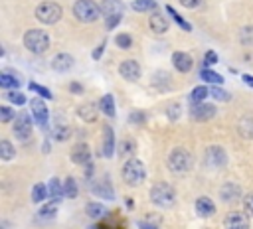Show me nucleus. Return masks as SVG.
<instances>
[{
	"label": "nucleus",
	"instance_id": "nucleus-1",
	"mask_svg": "<svg viewBox=\"0 0 253 229\" xmlns=\"http://www.w3.org/2000/svg\"><path fill=\"white\" fill-rule=\"evenodd\" d=\"M24 45L32 53H43L49 47V36L43 30H30L24 36Z\"/></svg>",
	"mask_w": 253,
	"mask_h": 229
},
{
	"label": "nucleus",
	"instance_id": "nucleus-2",
	"mask_svg": "<svg viewBox=\"0 0 253 229\" xmlns=\"http://www.w3.org/2000/svg\"><path fill=\"white\" fill-rule=\"evenodd\" d=\"M144 176H146V172H144V166H142L140 160L130 158V160H126V162L123 164V180H125L128 186H138V184H142V182H144Z\"/></svg>",
	"mask_w": 253,
	"mask_h": 229
},
{
	"label": "nucleus",
	"instance_id": "nucleus-3",
	"mask_svg": "<svg viewBox=\"0 0 253 229\" xmlns=\"http://www.w3.org/2000/svg\"><path fill=\"white\" fill-rule=\"evenodd\" d=\"M150 199H152V203H154V205L168 209V207H172V205H174L176 195H174V190H172L168 184L160 182V184L152 186V190H150Z\"/></svg>",
	"mask_w": 253,
	"mask_h": 229
},
{
	"label": "nucleus",
	"instance_id": "nucleus-4",
	"mask_svg": "<svg viewBox=\"0 0 253 229\" xmlns=\"http://www.w3.org/2000/svg\"><path fill=\"white\" fill-rule=\"evenodd\" d=\"M73 14H75L77 20L89 24V22H95V20L99 18L101 6L95 4L93 0H77V2L73 4Z\"/></svg>",
	"mask_w": 253,
	"mask_h": 229
},
{
	"label": "nucleus",
	"instance_id": "nucleus-5",
	"mask_svg": "<svg viewBox=\"0 0 253 229\" xmlns=\"http://www.w3.org/2000/svg\"><path fill=\"white\" fill-rule=\"evenodd\" d=\"M36 18L42 24H55L61 18V6L55 2H42L36 8Z\"/></svg>",
	"mask_w": 253,
	"mask_h": 229
},
{
	"label": "nucleus",
	"instance_id": "nucleus-6",
	"mask_svg": "<svg viewBox=\"0 0 253 229\" xmlns=\"http://www.w3.org/2000/svg\"><path fill=\"white\" fill-rule=\"evenodd\" d=\"M168 166L174 172H186V170H190V166H192L190 152L184 150V148H174L170 152V156H168Z\"/></svg>",
	"mask_w": 253,
	"mask_h": 229
},
{
	"label": "nucleus",
	"instance_id": "nucleus-7",
	"mask_svg": "<svg viewBox=\"0 0 253 229\" xmlns=\"http://www.w3.org/2000/svg\"><path fill=\"white\" fill-rule=\"evenodd\" d=\"M14 134L18 140H28L32 136V120L28 114H18L14 120Z\"/></svg>",
	"mask_w": 253,
	"mask_h": 229
},
{
	"label": "nucleus",
	"instance_id": "nucleus-8",
	"mask_svg": "<svg viewBox=\"0 0 253 229\" xmlns=\"http://www.w3.org/2000/svg\"><path fill=\"white\" fill-rule=\"evenodd\" d=\"M225 229H249V217L243 211H231L225 217Z\"/></svg>",
	"mask_w": 253,
	"mask_h": 229
},
{
	"label": "nucleus",
	"instance_id": "nucleus-9",
	"mask_svg": "<svg viewBox=\"0 0 253 229\" xmlns=\"http://www.w3.org/2000/svg\"><path fill=\"white\" fill-rule=\"evenodd\" d=\"M204 158H206V162H208L211 168H221V166L227 162V158H225V152H223L219 146H210V148L206 150Z\"/></svg>",
	"mask_w": 253,
	"mask_h": 229
},
{
	"label": "nucleus",
	"instance_id": "nucleus-10",
	"mask_svg": "<svg viewBox=\"0 0 253 229\" xmlns=\"http://www.w3.org/2000/svg\"><path fill=\"white\" fill-rule=\"evenodd\" d=\"M119 73L126 79V81H136L140 77V67L134 59H125L121 65H119Z\"/></svg>",
	"mask_w": 253,
	"mask_h": 229
},
{
	"label": "nucleus",
	"instance_id": "nucleus-11",
	"mask_svg": "<svg viewBox=\"0 0 253 229\" xmlns=\"http://www.w3.org/2000/svg\"><path fill=\"white\" fill-rule=\"evenodd\" d=\"M190 114H192V118H196V120H210V118H213V114H215V107H213V105H206V103L192 105Z\"/></svg>",
	"mask_w": 253,
	"mask_h": 229
},
{
	"label": "nucleus",
	"instance_id": "nucleus-12",
	"mask_svg": "<svg viewBox=\"0 0 253 229\" xmlns=\"http://www.w3.org/2000/svg\"><path fill=\"white\" fill-rule=\"evenodd\" d=\"M32 116L40 126L45 128V124H47V107L43 105L42 99H32Z\"/></svg>",
	"mask_w": 253,
	"mask_h": 229
},
{
	"label": "nucleus",
	"instance_id": "nucleus-13",
	"mask_svg": "<svg viewBox=\"0 0 253 229\" xmlns=\"http://www.w3.org/2000/svg\"><path fill=\"white\" fill-rule=\"evenodd\" d=\"M172 63H174V67H176L180 73H186V71H190V69L194 67V59H192L188 53H184V51H176V53L172 55Z\"/></svg>",
	"mask_w": 253,
	"mask_h": 229
},
{
	"label": "nucleus",
	"instance_id": "nucleus-14",
	"mask_svg": "<svg viewBox=\"0 0 253 229\" xmlns=\"http://www.w3.org/2000/svg\"><path fill=\"white\" fill-rule=\"evenodd\" d=\"M101 12L107 18H121L123 14V4L121 0H103L101 2Z\"/></svg>",
	"mask_w": 253,
	"mask_h": 229
},
{
	"label": "nucleus",
	"instance_id": "nucleus-15",
	"mask_svg": "<svg viewBox=\"0 0 253 229\" xmlns=\"http://www.w3.org/2000/svg\"><path fill=\"white\" fill-rule=\"evenodd\" d=\"M196 211H198L200 217H211L215 213V205H213V201L210 197L204 195V197L196 199Z\"/></svg>",
	"mask_w": 253,
	"mask_h": 229
},
{
	"label": "nucleus",
	"instance_id": "nucleus-16",
	"mask_svg": "<svg viewBox=\"0 0 253 229\" xmlns=\"http://www.w3.org/2000/svg\"><path fill=\"white\" fill-rule=\"evenodd\" d=\"M71 160H73L75 164H89L91 152H89L87 144H77V146H73V150H71Z\"/></svg>",
	"mask_w": 253,
	"mask_h": 229
},
{
	"label": "nucleus",
	"instance_id": "nucleus-17",
	"mask_svg": "<svg viewBox=\"0 0 253 229\" xmlns=\"http://www.w3.org/2000/svg\"><path fill=\"white\" fill-rule=\"evenodd\" d=\"M219 195H221V199H223V201L233 203V201H237V199H239L241 190H239V186H235V184H225V186H221Z\"/></svg>",
	"mask_w": 253,
	"mask_h": 229
},
{
	"label": "nucleus",
	"instance_id": "nucleus-18",
	"mask_svg": "<svg viewBox=\"0 0 253 229\" xmlns=\"http://www.w3.org/2000/svg\"><path fill=\"white\" fill-rule=\"evenodd\" d=\"M150 30L154 32V34H164L166 30H168V22L164 20V16L162 14H158V12H154L152 16H150Z\"/></svg>",
	"mask_w": 253,
	"mask_h": 229
},
{
	"label": "nucleus",
	"instance_id": "nucleus-19",
	"mask_svg": "<svg viewBox=\"0 0 253 229\" xmlns=\"http://www.w3.org/2000/svg\"><path fill=\"white\" fill-rule=\"evenodd\" d=\"M103 130H105V132H103V154H105L107 158H111V154H113V150H115V134H113V130H111L109 126H105Z\"/></svg>",
	"mask_w": 253,
	"mask_h": 229
},
{
	"label": "nucleus",
	"instance_id": "nucleus-20",
	"mask_svg": "<svg viewBox=\"0 0 253 229\" xmlns=\"http://www.w3.org/2000/svg\"><path fill=\"white\" fill-rule=\"evenodd\" d=\"M51 65H53L55 71H67V69L73 67V57L67 55V53H59V55H55V59H53Z\"/></svg>",
	"mask_w": 253,
	"mask_h": 229
},
{
	"label": "nucleus",
	"instance_id": "nucleus-21",
	"mask_svg": "<svg viewBox=\"0 0 253 229\" xmlns=\"http://www.w3.org/2000/svg\"><path fill=\"white\" fill-rule=\"evenodd\" d=\"M237 130H239L241 136H245V138H253V116L245 114V116L237 122Z\"/></svg>",
	"mask_w": 253,
	"mask_h": 229
},
{
	"label": "nucleus",
	"instance_id": "nucleus-22",
	"mask_svg": "<svg viewBox=\"0 0 253 229\" xmlns=\"http://www.w3.org/2000/svg\"><path fill=\"white\" fill-rule=\"evenodd\" d=\"M77 114L85 120V122H93L95 118H97V109H95V105H81L79 109H77Z\"/></svg>",
	"mask_w": 253,
	"mask_h": 229
},
{
	"label": "nucleus",
	"instance_id": "nucleus-23",
	"mask_svg": "<svg viewBox=\"0 0 253 229\" xmlns=\"http://www.w3.org/2000/svg\"><path fill=\"white\" fill-rule=\"evenodd\" d=\"M49 195V190H47V186L45 184H36L34 186V190H32V201H42V199H45Z\"/></svg>",
	"mask_w": 253,
	"mask_h": 229
},
{
	"label": "nucleus",
	"instance_id": "nucleus-24",
	"mask_svg": "<svg viewBox=\"0 0 253 229\" xmlns=\"http://www.w3.org/2000/svg\"><path fill=\"white\" fill-rule=\"evenodd\" d=\"M206 97H208V89H206V87H196V89L190 93V103H192V105H200V103H204Z\"/></svg>",
	"mask_w": 253,
	"mask_h": 229
},
{
	"label": "nucleus",
	"instance_id": "nucleus-25",
	"mask_svg": "<svg viewBox=\"0 0 253 229\" xmlns=\"http://www.w3.org/2000/svg\"><path fill=\"white\" fill-rule=\"evenodd\" d=\"M101 111H103L107 116H113V114H115V101H113L111 95H105V97L101 99Z\"/></svg>",
	"mask_w": 253,
	"mask_h": 229
},
{
	"label": "nucleus",
	"instance_id": "nucleus-26",
	"mask_svg": "<svg viewBox=\"0 0 253 229\" xmlns=\"http://www.w3.org/2000/svg\"><path fill=\"white\" fill-rule=\"evenodd\" d=\"M130 6H132V10H136V12H148V10H154V8H156V4H154L152 0H134Z\"/></svg>",
	"mask_w": 253,
	"mask_h": 229
},
{
	"label": "nucleus",
	"instance_id": "nucleus-27",
	"mask_svg": "<svg viewBox=\"0 0 253 229\" xmlns=\"http://www.w3.org/2000/svg\"><path fill=\"white\" fill-rule=\"evenodd\" d=\"M166 12H168V14H170V16L176 20V24H178L182 30H186V32H190V30H192V26H190L188 22H184V18H182V16H180V14H178V12H176L172 6H166Z\"/></svg>",
	"mask_w": 253,
	"mask_h": 229
},
{
	"label": "nucleus",
	"instance_id": "nucleus-28",
	"mask_svg": "<svg viewBox=\"0 0 253 229\" xmlns=\"http://www.w3.org/2000/svg\"><path fill=\"white\" fill-rule=\"evenodd\" d=\"M200 75H202V79H204L206 83H215V85L223 83V77H221V75H217V73H213L211 69H204Z\"/></svg>",
	"mask_w": 253,
	"mask_h": 229
},
{
	"label": "nucleus",
	"instance_id": "nucleus-29",
	"mask_svg": "<svg viewBox=\"0 0 253 229\" xmlns=\"http://www.w3.org/2000/svg\"><path fill=\"white\" fill-rule=\"evenodd\" d=\"M47 190H49V195H53V197H61V195H65V190H63V186L59 184L57 178H53V180L49 182Z\"/></svg>",
	"mask_w": 253,
	"mask_h": 229
},
{
	"label": "nucleus",
	"instance_id": "nucleus-30",
	"mask_svg": "<svg viewBox=\"0 0 253 229\" xmlns=\"http://www.w3.org/2000/svg\"><path fill=\"white\" fill-rule=\"evenodd\" d=\"M55 211H57V201H49L47 205H43V207L40 209V217H43V219H51V217L55 215Z\"/></svg>",
	"mask_w": 253,
	"mask_h": 229
},
{
	"label": "nucleus",
	"instance_id": "nucleus-31",
	"mask_svg": "<svg viewBox=\"0 0 253 229\" xmlns=\"http://www.w3.org/2000/svg\"><path fill=\"white\" fill-rule=\"evenodd\" d=\"M14 156V148H12V144L8 142V140H2L0 142V158L6 162V160H10Z\"/></svg>",
	"mask_w": 253,
	"mask_h": 229
},
{
	"label": "nucleus",
	"instance_id": "nucleus-32",
	"mask_svg": "<svg viewBox=\"0 0 253 229\" xmlns=\"http://www.w3.org/2000/svg\"><path fill=\"white\" fill-rule=\"evenodd\" d=\"M0 85H2V87H18V85H20V79L14 77V75H10V73H2Z\"/></svg>",
	"mask_w": 253,
	"mask_h": 229
},
{
	"label": "nucleus",
	"instance_id": "nucleus-33",
	"mask_svg": "<svg viewBox=\"0 0 253 229\" xmlns=\"http://www.w3.org/2000/svg\"><path fill=\"white\" fill-rule=\"evenodd\" d=\"M63 190H65V195H67V197H75V195H77V186H75V180H73L71 176L65 178Z\"/></svg>",
	"mask_w": 253,
	"mask_h": 229
},
{
	"label": "nucleus",
	"instance_id": "nucleus-34",
	"mask_svg": "<svg viewBox=\"0 0 253 229\" xmlns=\"http://www.w3.org/2000/svg\"><path fill=\"white\" fill-rule=\"evenodd\" d=\"M51 134H53L55 140H65V138H69V126H61V124H57V126L51 130Z\"/></svg>",
	"mask_w": 253,
	"mask_h": 229
},
{
	"label": "nucleus",
	"instance_id": "nucleus-35",
	"mask_svg": "<svg viewBox=\"0 0 253 229\" xmlns=\"http://www.w3.org/2000/svg\"><path fill=\"white\" fill-rule=\"evenodd\" d=\"M103 205L101 203H87V215L89 217H101L103 215Z\"/></svg>",
	"mask_w": 253,
	"mask_h": 229
},
{
	"label": "nucleus",
	"instance_id": "nucleus-36",
	"mask_svg": "<svg viewBox=\"0 0 253 229\" xmlns=\"http://www.w3.org/2000/svg\"><path fill=\"white\" fill-rule=\"evenodd\" d=\"M239 39H241V43H245V45H253V28H243Z\"/></svg>",
	"mask_w": 253,
	"mask_h": 229
},
{
	"label": "nucleus",
	"instance_id": "nucleus-37",
	"mask_svg": "<svg viewBox=\"0 0 253 229\" xmlns=\"http://www.w3.org/2000/svg\"><path fill=\"white\" fill-rule=\"evenodd\" d=\"M6 99H8L10 103H16V105H24V103H26V97H24L22 93H16V91L6 93Z\"/></svg>",
	"mask_w": 253,
	"mask_h": 229
},
{
	"label": "nucleus",
	"instance_id": "nucleus-38",
	"mask_svg": "<svg viewBox=\"0 0 253 229\" xmlns=\"http://www.w3.org/2000/svg\"><path fill=\"white\" fill-rule=\"evenodd\" d=\"M30 91H36L38 95H42V97H45V99H51V93H49L45 87L38 85V83H30Z\"/></svg>",
	"mask_w": 253,
	"mask_h": 229
},
{
	"label": "nucleus",
	"instance_id": "nucleus-39",
	"mask_svg": "<svg viewBox=\"0 0 253 229\" xmlns=\"http://www.w3.org/2000/svg\"><path fill=\"white\" fill-rule=\"evenodd\" d=\"M115 41H117V45H119V47H130V43H132L130 36H126V34H119Z\"/></svg>",
	"mask_w": 253,
	"mask_h": 229
},
{
	"label": "nucleus",
	"instance_id": "nucleus-40",
	"mask_svg": "<svg viewBox=\"0 0 253 229\" xmlns=\"http://www.w3.org/2000/svg\"><path fill=\"white\" fill-rule=\"evenodd\" d=\"M12 116H14L12 109H8V107H0V120H2V122H8Z\"/></svg>",
	"mask_w": 253,
	"mask_h": 229
},
{
	"label": "nucleus",
	"instance_id": "nucleus-41",
	"mask_svg": "<svg viewBox=\"0 0 253 229\" xmlns=\"http://www.w3.org/2000/svg\"><path fill=\"white\" fill-rule=\"evenodd\" d=\"M211 95L215 97V99H219V101H227L229 99V95L223 91V89H219V87H215V89H211Z\"/></svg>",
	"mask_w": 253,
	"mask_h": 229
},
{
	"label": "nucleus",
	"instance_id": "nucleus-42",
	"mask_svg": "<svg viewBox=\"0 0 253 229\" xmlns=\"http://www.w3.org/2000/svg\"><path fill=\"white\" fill-rule=\"evenodd\" d=\"M95 191H99V195H103V197H113V188H105V186H95Z\"/></svg>",
	"mask_w": 253,
	"mask_h": 229
},
{
	"label": "nucleus",
	"instance_id": "nucleus-43",
	"mask_svg": "<svg viewBox=\"0 0 253 229\" xmlns=\"http://www.w3.org/2000/svg\"><path fill=\"white\" fill-rule=\"evenodd\" d=\"M243 205H245L247 213H249V215H253V191L245 195V201H243Z\"/></svg>",
	"mask_w": 253,
	"mask_h": 229
},
{
	"label": "nucleus",
	"instance_id": "nucleus-44",
	"mask_svg": "<svg viewBox=\"0 0 253 229\" xmlns=\"http://www.w3.org/2000/svg\"><path fill=\"white\" fill-rule=\"evenodd\" d=\"M134 150V142L132 140H123V148H121V154H128V152H132Z\"/></svg>",
	"mask_w": 253,
	"mask_h": 229
},
{
	"label": "nucleus",
	"instance_id": "nucleus-45",
	"mask_svg": "<svg viewBox=\"0 0 253 229\" xmlns=\"http://www.w3.org/2000/svg\"><path fill=\"white\" fill-rule=\"evenodd\" d=\"M215 61H217V55H215L213 51H208L206 57H204V65H211V63H215Z\"/></svg>",
	"mask_w": 253,
	"mask_h": 229
},
{
	"label": "nucleus",
	"instance_id": "nucleus-46",
	"mask_svg": "<svg viewBox=\"0 0 253 229\" xmlns=\"http://www.w3.org/2000/svg\"><path fill=\"white\" fill-rule=\"evenodd\" d=\"M180 4L184 8H198L202 4V0H180Z\"/></svg>",
	"mask_w": 253,
	"mask_h": 229
},
{
	"label": "nucleus",
	"instance_id": "nucleus-47",
	"mask_svg": "<svg viewBox=\"0 0 253 229\" xmlns=\"http://www.w3.org/2000/svg\"><path fill=\"white\" fill-rule=\"evenodd\" d=\"M130 120H132V122H144V113L134 111V113L130 114Z\"/></svg>",
	"mask_w": 253,
	"mask_h": 229
},
{
	"label": "nucleus",
	"instance_id": "nucleus-48",
	"mask_svg": "<svg viewBox=\"0 0 253 229\" xmlns=\"http://www.w3.org/2000/svg\"><path fill=\"white\" fill-rule=\"evenodd\" d=\"M168 113H170V118H178V114H180V105L170 107V109H168Z\"/></svg>",
	"mask_w": 253,
	"mask_h": 229
},
{
	"label": "nucleus",
	"instance_id": "nucleus-49",
	"mask_svg": "<svg viewBox=\"0 0 253 229\" xmlns=\"http://www.w3.org/2000/svg\"><path fill=\"white\" fill-rule=\"evenodd\" d=\"M138 229H158V227L150 221H138Z\"/></svg>",
	"mask_w": 253,
	"mask_h": 229
},
{
	"label": "nucleus",
	"instance_id": "nucleus-50",
	"mask_svg": "<svg viewBox=\"0 0 253 229\" xmlns=\"http://www.w3.org/2000/svg\"><path fill=\"white\" fill-rule=\"evenodd\" d=\"M119 22H121V18H107V28H109V30H113Z\"/></svg>",
	"mask_w": 253,
	"mask_h": 229
},
{
	"label": "nucleus",
	"instance_id": "nucleus-51",
	"mask_svg": "<svg viewBox=\"0 0 253 229\" xmlns=\"http://www.w3.org/2000/svg\"><path fill=\"white\" fill-rule=\"evenodd\" d=\"M103 47H105V43H101V45H99V47L93 51V59H99V57H101V53H103Z\"/></svg>",
	"mask_w": 253,
	"mask_h": 229
},
{
	"label": "nucleus",
	"instance_id": "nucleus-52",
	"mask_svg": "<svg viewBox=\"0 0 253 229\" xmlns=\"http://www.w3.org/2000/svg\"><path fill=\"white\" fill-rule=\"evenodd\" d=\"M69 89H71V93H81V91H83V87H81L79 83H71Z\"/></svg>",
	"mask_w": 253,
	"mask_h": 229
},
{
	"label": "nucleus",
	"instance_id": "nucleus-53",
	"mask_svg": "<svg viewBox=\"0 0 253 229\" xmlns=\"http://www.w3.org/2000/svg\"><path fill=\"white\" fill-rule=\"evenodd\" d=\"M243 81H245L249 87H253V77H251V75H243Z\"/></svg>",
	"mask_w": 253,
	"mask_h": 229
},
{
	"label": "nucleus",
	"instance_id": "nucleus-54",
	"mask_svg": "<svg viewBox=\"0 0 253 229\" xmlns=\"http://www.w3.org/2000/svg\"><path fill=\"white\" fill-rule=\"evenodd\" d=\"M89 229H103V227H101V225H91Z\"/></svg>",
	"mask_w": 253,
	"mask_h": 229
}]
</instances>
